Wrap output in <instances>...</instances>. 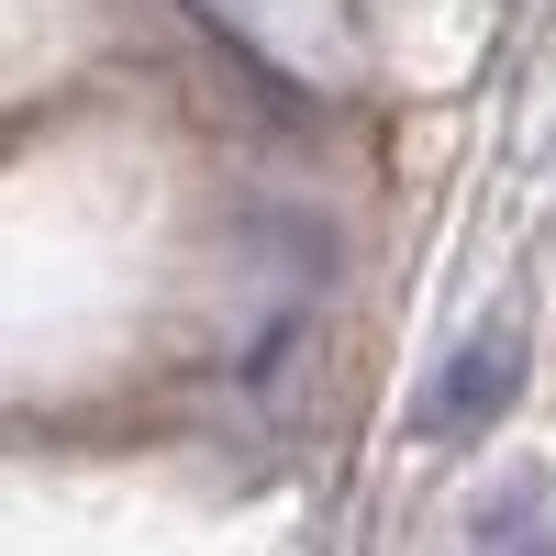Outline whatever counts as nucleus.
<instances>
[{"label": "nucleus", "instance_id": "1", "mask_svg": "<svg viewBox=\"0 0 556 556\" xmlns=\"http://www.w3.org/2000/svg\"><path fill=\"white\" fill-rule=\"evenodd\" d=\"M523 345H534V334H523V312H490L479 334L424 379V401H412V434H424V445H479L501 412L523 401Z\"/></svg>", "mask_w": 556, "mask_h": 556}, {"label": "nucleus", "instance_id": "2", "mask_svg": "<svg viewBox=\"0 0 556 556\" xmlns=\"http://www.w3.org/2000/svg\"><path fill=\"white\" fill-rule=\"evenodd\" d=\"M479 556H556V523H523V534H501V523H490Z\"/></svg>", "mask_w": 556, "mask_h": 556}]
</instances>
